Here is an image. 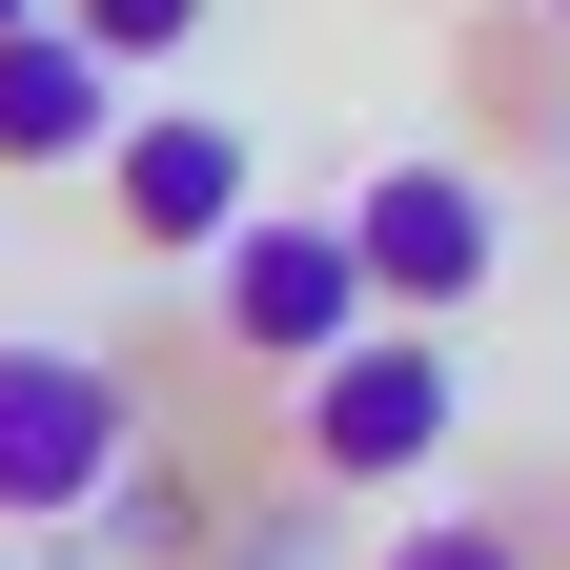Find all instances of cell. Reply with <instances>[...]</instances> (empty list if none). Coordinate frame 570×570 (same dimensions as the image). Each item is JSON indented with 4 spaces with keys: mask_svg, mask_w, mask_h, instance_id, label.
Wrapping results in <instances>:
<instances>
[{
    "mask_svg": "<svg viewBox=\"0 0 570 570\" xmlns=\"http://www.w3.org/2000/svg\"><path fill=\"white\" fill-rule=\"evenodd\" d=\"M285 428H306V469H326V489H407V469L469 428V367H449L428 326H346L326 367H306V407H285Z\"/></svg>",
    "mask_w": 570,
    "mask_h": 570,
    "instance_id": "3957f363",
    "label": "cell"
},
{
    "mask_svg": "<svg viewBox=\"0 0 570 570\" xmlns=\"http://www.w3.org/2000/svg\"><path fill=\"white\" fill-rule=\"evenodd\" d=\"M387 570H530V550H510V530H469V510H449V530H407Z\"/></svg>",
    "mask_w": 570,
    "mask_h": 570,
    "instance_id": "ba28073f",
    "label": "cell"
},
{
    "mask_svg": "<svg viewBox=\"0 0 570 570\" xmlns=\"http://www.w3.org/2000/svg\"><path fill=\"white\" fill-rule=\"evenodd\" d=\"M204 306H225V346H245V367H285V387H306L326 346L367 326V285H346V245L306 225V204H245V245L204 265Z\"/></svg>",
    "mask_w": 570,
    "mask_h": 570,
    "instance_id": "277c9868",
    "label": "cell"
},
{
    "mask_svg": "<svg viewBox=\"0 0 570 570\" xmlns=\"http://www.w3.org/2000/svg\"><path fill=\"white\" fill-rule=\"evenodd\" d=\"M326 245H346V285H367L387 326H449V306H489V265H510V204H489V164H387V184L326 204Z\"/></svg>",
    "mask_w": 570,
    "mask_h": 570,
    "instance_id": "6da1fadb",
    "label": "cell"
},
{
    "mask_svg": "<svg viewBox=\"0 0 570 570\" xmlns=\"http://www.w3.org/2000/svg\"><path fill=\"white\" fill-rule=\"evenodd\" d=\"M102 142H122V82L61 21H21L0 41V184H61V164H102Z\"/></svg>",
    "mask_w": 570,
    "mask_h": 570,
    "instance_id": "8992f818",
    "label": "cell"
},
{
    "mask_svg": "<svg viewBox=\"0 0 570 570\" xmlns=\"http://www.w3.org/2000/svg\"><path fill=\"white\" fill-rule=\"evenodd\" d=\"M102 204H122V245H164V265H225L245 245V122H204V102H164V122H122L102 142Z\"/></svg>",
    "mask_w": 570,
    "mask_h": 570,
    "instance_id": "5b68a950",
    "label": "cell"
},
{
    "mask_svg": "<svg viewBox=\"0 0 570 570\" xmlns=\"http://www.w3.org/2000/svg\"><path fill=\"white\" fill-rule=\"evenodd\" d=\"M41 21L82 41L102 82H142V61H184V41H204V0H41Z\"/></svg>",
    "mask_w": 570,
    "mask_h": 570,
    "instance_id": "52a82bcc",
    "label": "cell"
},
{
    "mask_svg": "<svg viewBox=\"0 0 570 570\" xmlns=\"http://www.w3.org/2000/svg\"><path fill=\"white\" fill-rule=\"evenodd\" d=\"M21 21H41V0H0V41H21Z\"/></svg>",
    "mask_w": 570,
    "mask_h": 570,
    "instance_id": "9c48e42d",
    "label": "cell"
},
{
    "mask_svg": "<svg viewBox=\"0 0 570 570\" xmlns=\"http://www.w3.org/2000/svg\"><path fill=\"white\" fill-rule=\"evenodd\" d=\"M122 469H142V387L102 346H0V510L61 530V510H102Z\"/></svg>",
    "mask_w": 570,
    "mask_h": 570,
    "instance_id": "7a4b0ae2",
    "label": "cell"
}]
</instances>
